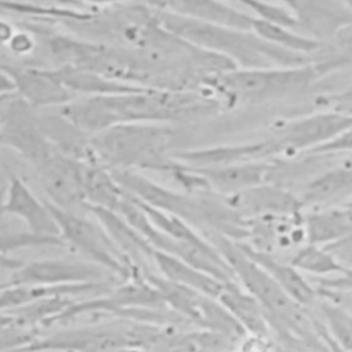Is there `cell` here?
Wrapping results in <instances>:
<instances>
[{"label": "cell", "instance_id": "cb8c5ba5", "mask_svg": "<svg viewBox=\"0 0 352 352\" xmlns=\"http://www.w3.org/2000/svg\"><path fill=\"white\" fill-rule=\"evenodd\" d=\"M252 32L258 36L261 40L282 48L285 51L304 55V56H311L318 54L323 48V43H319L316 40H312L309 37H305L289 28L279 26L275 23H270L265 21L254 19Z\"/></svg>", "mask_w": 352, "mask_h": 352}, {"label": "cell", "instance_id": "1f68e13d", "mask_svg": "<svg viewBox=\"0 0 352 352\" xmlns=\"http://www.w3.org/2000/svg\"><path fill=\"white\" fill-rule=\"evenodd\" d=\"M7 47L16 56H28L34 51L36 41H34L33 36L29 34V32L15 30V33L10 38Z\"/></svg>", "mask_w": 352, "mask_h": 352}, {"label": "cell", "instance_id": "9c48e42d", "mask_svg": "<svg viewBox=\"0 0 352 352\" xmlns=\"http://www.w3.org/2000/svg\"><path fill=\"white\" fill-rule=\"evenodd\" d=\"M82 162L70 160L56 151L38 168L36 173L38 182L48 195V202L55 206L76 212L77 208H84L82 195Z\"/></svg>", "mask_w": 352, "mask_h": 352}, {"label": "cell", "instance_id": "277c9868", "mask_svg": "<svg viewBox=\"0 0 352 352\" xmlns=\"http://www.w3.org/2000/svg\"><path fill=\"white\" fill-rule=\"evenodd\" d=\"M45 204L58 226L59 236L66 246H70L87 257L89 263L113 272L122 280L142 276L125 260L98 221L95 223L77 212L60 209L48 201Z\"/></svg>", "mask_w": 352, "mask_h": 352}, {"label": "cell", "instance_id": "d4e9b609", "mask_svg": "<svg viewBox=\"0 0 352 352\" xmlns=\"http://www.w3.org/2000/svg\"><path fill=\"white\" fill-rule=\"evenodd\" d=\"M287 263L301 274L316 276L315 279L337 276L345 271L327 249L311 243L297 249Z\"/></svg>", "mask_w": 352, "mask_h": 352}, {"label": "cell", "instance_id": "484cf974", "mask_svg": "<svg viewBox=\"0 0 352 352\" xmlns=\"http://www.w3.org/2000/svg\"><path fill=\"white\" fill-rule=\"evenodd\" d=\"M38 246H66L58 236H38L29 231H4L0 232V268L16 271L23 265V261L8 256V253Z\"/></svg>", "mask_w": 352, "mask_h": 352}, {"label": "cell", "instance_id": "ac0fdd59", "mask_svg": "<svg viewBox=\"0 0 352 352\" xmlns=\"http://www.w3.org/2000/svg\"><path fill=\"white\" fill-rule=\"evenodd\" d=\"M352 197V154L309 180L298 197L302 206H322Z\"/></svg>", "mask_w": 352, "mask_h": 352}, {"label": "cell", "instance_id": "30bf717a", "mask_svg": "<svg viewBox=\"0 0 352 352\" xmlns=\"http://www.w3.org/2000/svg\"><path fill=\"white\" fill-rule=\"evenodd\" d=\"M226 202L245 220L296 217L304 208L300 198L278 184H258L227 197Z\"/></svg>", "mask_w": 352, "mask_h": 352}, {"label": "cell", "instance_id": "5bb4252c", "mask_svg": "<svg viewBox=\"0 0 352 352\" xmlns=\"http://www.w3.org/2000/svg\"><path fill=\"white\" fill-rule=\"evenodd\" d=\"M4 212L21 219L28 231L38 236H59L58 226L45 204L16 175L10 176L6 186Z\"/></svg>", "mask_w": 352, "mask_h": 352}, {"label": "cell", "instance_id": "d590c367", "mask_svg": "<svg viewBox=\"0 0 352 352\" xmlns=\"http://www.w3.org/2000/svg\"><path fill=\"white\" fill-rule=\"evenodd\" d=\"M12 94H15L12 81L10 80V77L4 72L0 70V98L7 96V95H12Z\"/></svg>", "mask_w": 352, "mask_h": 352}, {"label": "cell", "instance_id": "ba28073f", "mask_svg": "<svg viewBox=\"0 0 352 352\" xmlns=\"http://www.w3.org/2000/svg\"><path fill=\"white\" fill-rule=\"evenodd\" d=\"M0 70L12 81L15 95L34 110L45 107L59 109L76 98L62 85L52 69L0 63Z\"/></svg>", "mask_w": 352, "mask_h": 352}, {"label": "cell", "instance_id": "4316f807", "mask_svg": "<svg viewBox=\"0 0 352 352\" xmlns=\"http://www.w3.org/2000/svg\"><path fill=\"white\" fill-rule=\"evenodd\" d=\"M318 307L327 336L341 351L352 352V314L324 298H322Z\"/></svg>", "mask_w": 352, "mask_h": 352}, {"label": "cell", "instance_id": "ab89813d", "mask_svg": "<svg viewBox=\"0 0 352 352\" xmlns=\"http://www.w3.org/2000/svg\"><path fill=\"white\" fill-rule=\"evenodd\" d=\"M8 286V283L7 282H4V283H0V292L3 290V289H6Z\"/></svg>", "mask_w": 352, "mask_h": 352}, {"label": "cell", "instance_id": "8d00e7d4", "mask_svg": "<svg viewBox=\"0 0 352 352\" xmlns=\"http://www.w3.org/2000/svg\"><path fill=\"white\" fill-rule=\"evenodd\" d=\"M316 327H318V333H319V336L322 337V340L324 341V344H326V346H327L329 352H344V351H341V349H340V348L333 342V340L327 336V333L324 331V327H323L322 322L316 320Z\"/></svg>", "mask_w": 352, "mask_h": 352}, {"label": "cell", "instance_id": "8fae6325", "mask_svg": "<svg viewBox=\"0 0 352 352\" xmlns=\"http://www.w3.org/2000/svg\"><path fill=\"white\" fill-rule=\"evenodd\" d=\"M287 4L296 16V32L323 44L352 22V3L287 1Z\"/></svg>", "mask_w": 352, "mask_h": 352}, {"label": "cell", "instance_id": "3957f363", "mask_svg": "<svg viewBox=\"0 0 352 352\" xmlns=\"http://www.w3.org/2000/svg\"><path fill=\"white\" fill-rule=\"evenodd\" d=\"M94 154L107 169L170 172L177 161L173 132L161 124H121L91 138Z\"/></svg>", "mask_w": 352, "mask_h": 352}, {"label": "cell", "instance_id": "7402d4cb", "mask_svg": "<svg viewBox=\"0 0 352 352\" xmlns=\"http://www.w3.org/2000/svg\"><path fill=\"white\" fill-rule=\"evenodd\" d=\"M305 242L327 246L352 234V214L344 208H324L302 217Z\"/></svg>", "mask_w": 352, "mask_h": 352}, {"label": "cell", "instance_id": "d6986e66", "mask_svg": "<svg viewBox=\"0 0 352 352\" xmlns=\"http://www.w3.org/2000/svg\"><path fill=\"white\" fill-rule=\"evenodd\" d=\"M52 70L56 78L62 82V85L73 95L81 94L84 96H113L147 89L111 80L85 67L62 65Z\"/></svg>", "mask_w": 352, "mask_h": 352}, {"label": "cell", "instance_id": "e0dca14e", "mask_svg": "<svg viewBox=\"0 0 352 352\" xmlns=\"http://www.w3.org/2000/svg\"><path fill=\"white\" fill-rule=\"evenodd\" d=\"M85 209L103 227L111 242L121 252L131 267L143 275L142 265L144 261H153L154 249L148 245V242H146L118 213L92 206H85Z\"/></svg>", "mask_w": 352, "mask_h": 352}, {"label": "cell", "instance_id": "44dd1931", "mask_svg": "<svg viewBox=\"0 0 352 352\" xmlns=\"http://www.w3.org/2000/svg\"><path fill=\"white\" fill-rule=\"evenodd\" d=\"M153 263L160 271V276L164 279L186 286L188 289L197 290L205 296H209L212 298H216L220 296V293L224 289V283L219 282L217 279L204 274L202 271L191 267L190 264L182 261L180 258H176L170 254H166L164 252L155 250L153 252Z\"/></svg>", "mask_w": 352, "mask_h": 352}, {"label": "cell", "instance_id": "836d02e7", "mask_svg": "<svg viewBox=\"0 0 352 352\" xmlns=\"http://www.w3.org/2000/svg\"><path fill=\"white\" fill-rule=\"evenodd\" d=\"M331 104V110L352 116V82L338 94H334L327 99Z\"/></svg>", "mask_w": 352, "mask_h": 352}, {"label": "cell", "instance_id": "d6a6232c", "mask_svg": "<svg viewBox=\"0 0 352 352\" xmlns=\"http://www.w3.org/2000/svg\"><path fill=\"white\" fill-rule=\"evenodd\" d=\"M316 290H352V270H346L342 274L331 278L315 279Z\"/></svg>", "mask_w": 352, "mask_h": 352}, {"label": "cell", "instance_id": "5b68a950", "mask_svg": "<svg viewBox=\"0 0 352 352\" xmlns=\"http://www.w3.org/2000/svg\"><path fill=\"white\" fill-rule=\"evenodd\" d=\"M0 143L16 151L34 169L55 151L43 131L40 116L15 94L0 102Z\"/></svg>", "mask_w": 352, "mask_h": 352}, {"label": "cell", "instance_id": "9a60e30c", "mask_svg": "<svg viewBox=\"0 0 352 352\" xmlns=\"http://www.w3.org/2000/svg\"><path fill=\"white\" fill-rule=\"evenodd\" d=\"M239 4V3H238ZM155 7L199 22L226 26L238 30H252L254 16L243 7L212 0H179L166 3H154Z\"/></svg>", "mask_w": 352, "mask_h": 352}, {"label": "cell", "instance_id": "603a6c76", "mask_svg": "<svg viewBox=\"0 0 352 352\" xmlns=\"http://www.w3.org/2000/svg\"><path fill=\"white\" fill-rule=\"evenodd\" d=\"M82 195L84 208L92 206L117 212L124 198V190L106 166L85 164L82 169Z\"/></svg>", "mask_w": 352, "mask_h": 352}, {"label": "cell", "instance_id": "7c38bea8", "mask_svg": "<svg viewBox=\"0 0 352 352\" xmlns=\"http://www.w3.org/2000/svg\"><path fill=\"white\" fill-rule=\"evenodd\" d=\"M199 182L202 191H213L231 197L267 182L271 162H243L217 166H186Z\"/></svg>", "mask_w": 352, "mask_h": 352}, {"label": "cell", "instance_id": "ffe728a7", "mask_svg": "<svg viewBox=\"0 0 352 352\" xmlns=\"http://www.w3.org/2000/svg\"><path fill=\"white\" fill-rule=\"evenodd\" d=\"M217 301L228 311L248 336L268 338L271 327L261 305L238 283L226 285Z\"/></svg>", "mask_w": 352, "mask_h": 352}, {"label": "cell", "instance_id": "7a4b0ae2", "mask_svg": "<svg viewBox=\"0 0 352 352\" xmlns=\"http://www.w3.org/2000/svg\"><path fill=\"white\" fill-rule=\"evenodd\" d=\"M324 74L314 60L293 67L232 69L210 78L205 89L228 106L263 104L297 96Z\"/></svg>", "mask_w": 352, "mask_h": 352}, {"label": "cell", "instance_id": "52a82bcc", "mask_svg": "<svg viewBox=\"0 0 352 352\" xmlns=\"http://www.w3.org/2000/svg\"><path fill=\"white\" fill-rule=\"evenodd\" d=\"M104 270L96 264L85 261H72L62 258L36 260L23 263L12 272L10 286H72L103 283Z\"/></svg>", "mask_w": 352, "mask_h": 352}, {"label": "cell", "instance_id": "60d3db41", "mask_svg": "<svg viewBox=\"0 0 352 352\" xmlns=\"http://www.w3.org/2000/svg\"><path fill=\"white\" fill-rule=\"evenodd\" d=\"M3 98H4V96H1V98H0V102H1V100H3Z\"/></svg>", "mask_w": 352, "mask_h": 352}, {"label": "cell", "instance_id": "6da1fadb", "mask_svg": "<svg viewBox=\"0 0 352 352\" xmlns=\"http://www.w3.org/2000/svg\"><path fill=\"white\" fill-rule=\"evenodd\" d=\"M158 22L184 41L230 60L236 69L293 67L312 62L311 56L293 54L278 48L252 30H238L210 25L164 11L150 4Z\"/></svg>", "mask_w": 352, "mask_h": 352}, {"label": "cell", "instance_id": "f546056e", "mask_svg": "<svg viewBox=\"0 0 352 352\" xmlns=\"http://www.w3.org/2000/svg\"><path fill=\"white\" fill-rule=\"evenodd\" d=\"M21 326H12L0 330V352L15 346H28L34 340L30 333L19 329Z\"/></svg>", "mask_w": 352, "mask_h": 352}, {"label": "cell", "instance_id": "8992f818", "mask_svg": "<svg viewBox=\"0 0 352 352\" xmlns=\"http://www.w3.org/2000/svg\"><path fill=\"white\" fill-rule=\"evenodd\" d=\"M352 126V116L336 110L319 111L283 124L267 138L275 157L311 153L316 147L336 139Z\"/></svg>", "mask_w": 352, "mask_h": 352}, {"label": "cell", "instance_id": "e575fe53", "mask_svg": "<svg viewBox=\"0 0 352 352\" xmlns=\"http://www.w3.org/2000/svg\"><path fill=\"white\" fill-rule=\"evenodd\" d=\"M15 30H16V29H15L11 23H8L7 21L0 19V44H1V45H7L8 41H10V38H11L12 34L15 33Z\"/></svg>", "mask_w": 352, "mask_h": 352}, {"label": "cell", "instance_id": "4dcf8cb0", "mask_svg": "<svg viewBox=\"0 0 352 352\" xmlns=\"http://www.w3.org/2000/svg\"><path fill=\"white\" fill-rule=\"evenodd\" d=\"M323 248L333 254L345 271L352 270V234Z\"/></svg>", "mask_w": 352, "mask_h": 352}, {"label": "cell", "instance_id": "83f0119b", "mask_svg": "<svg viewBox=\"0 0 352 352\" xmlns=\"http://www.w3.org/2000/svg\"><path fill=\"white\" fill-rule=\"evenodd\" d=\"M331 54L324 60H315L320 63L327 73L345 65H352V22L340 29L330 40Z\"/></svg>", "mask_w": 352, "mask_h": 352}, {"label": "cell", "instance_id": "74e56055", "mask_svg": "<svg viewBox=\"0 0 352 352\" xmlns=\"http://www.w3.org/2000/svg\"><path fill=\"white\" fill-rule=\"evenodd\" d=\"M4 195H6V186L0 187V219L6 213L4 212Z\"/></svg>", "mask_w": 352, "mask_h": 352}, {"label": "cell", "instance_id": "4fadbf2b", "mask_svg": "<svg viewBox=\"0 0 352 352\" xmlns=\"http://www.w3.org/2000/svg\"><path fill=\"white\" fill-rule=\"evenodd\" d=\"M131 348L124 329H82L54 334L45 340L33 341L28 351L62 352H118Z\"/></svg>", "mask_w": 352, "mask_h": 352}, {"label": "cell", "instance_id": "2e32d148", "mask_svg": "<svg viewBox=\"0 0 352 352\" xmlns=\"http://www.w3.org/2000/svg\"><path fill=\"white\" fill-rule=\"evenodd\" d=\"M238 243L242 248V250L258 267H261L293 301H296L305 309L316 304L319 298L316 289L292 264L274 257L271 253L256 250L243 242Z\"/></svg>", "mask_w": 352, "mask_h": 352}, {"label": "cell", "instance_id": "f35d334b", "mask_svg": "<svg viewBox=\"0 0 352 352\" xmlns=\"http://www.w3.org/2000/svg\"><path fill=\"white\" fill-rule=\"evenodd\" d=\"M351 214H352V199L351 201H346L344 205H342Z\"/></svg>", "mask_w": 352, "mask_h": 352}, {"label": "cell", "instance_id": "f1b7e54d", "mask_svg": "<svg viewBox=\"0 0 352 352\" xmlns=\"http://www.w3.org/2000/svg\"><path fill=\"white\" fill-rule=\"evenodd\" d=\"M309 155H346L352 154V126L344 131L341 135H338L336 139L330 140L326 144H322L308 153Z\"/></svg>", "mask_w": 352, "mask_h": 352}]
</instances>
